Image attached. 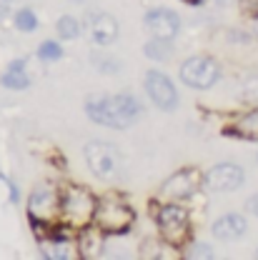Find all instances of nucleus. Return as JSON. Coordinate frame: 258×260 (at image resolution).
Segmentation results:
<instances>
[{
  "label": "nucleus",
  "mask_w": 258,
  "mask_h": 260,
  "mask_svg": "<svg viewBox=\"0 0 258 260\" xmlns=\"http://www.w3.org/2000/svg\"><path fill=\"white\" fill-rule=\"evenodd\" d=\"M88 118L98 125L108 128H128L140 118V103L130 93L121 95H93L85 103Z\"/></svg>",
  "instance_id": "nucleus-1"
},
{
  "label": "nucleus",
  "mask_w": 258,
  "mask_h": 260,
  "mask_svg": "<svg viewBox=\"0 0 258 260\" xmlns=\"http://www.w3.org/2000/svg\"><path fill=\"white\" fill-rule=\"evenodd\" d=\"M98 203L96 198L83 188H70L61 198V215L68 228H88L91 220H96Z\"/></svg>",
  "instance_id": "nucleus-2"
},
{
  "label": "nucleus",
  "mask_w": 258,
  "mask_h": 260,
  "mask_svg": "<svg viewBox=\"0 0 258 260\" xmlns=\"http://www.w3.org/2000/svg\"><path fill=\"white\" fill-rule=\"evenodd\" d=\"M88 168L93 170V175L103 178V180H113L121 173V153L116 145L103 143V140H91L83 150Z\"/></svg>",
  "instance_id": "nucleus-3"
},
{
  "label": "nucleus",
  "mask_w": 258,
  "mask_h": 260,
  "mask_svg": "<svg viewBox=\"0 0 258 260\" xmlns=\"http://www.w3.org/2000/svg\"><path fill=\"white\" fill-rule=\"evenodd\" d=\"M221 75V68L213 58H206V55H195V58H188L186 63L181 65V80L188 85V88H195V90H206L211 88Z\"/></svg>",
  "instance_id": "nucleus-4"
},
{
  "label": "nucleus",
  "mask_w": 258,
  "mask_h": 260,
  "mask_svg": "<svg viewBox=\"0 0 258 260\" xmlns=\"http://www.w3.org/2000/svg\"><path fill=\"white\" fill-rule=\"evenodd\" d=\"M135 220V213L130 210L128 205L118 203V200H103L98 203L96 210V223L103 233H110V235H118V233H126Z\"/></svg>",
  "instance_id": "nucleus-5"
},
{
  "label": "nucleus",
  "mask_w": 258,
  "mask_h": 260,
  "mask_svg": "<svg viewBox=\"0 0 258 260\" xmlns=\"http://www.w3.org/2000/svg\"><path fill=\"white\" fill-rule=\"evenodd\" d=\"M241 185H243V170L236 162L213 165L203 175V190H208V193H233Z\"/></svg>",
  "instance_id": "nucleus-6"
},
{
  "label": "nucleus",
  "mask_w": 258,
  "mask_h": 260,
  "mask_svg": "<svg viewBox=\"0 0 258 260\" xmlns=\"http://www.w3.org/2000/svg\"><path fill=\"white\" fill-rule=\"evenodd\" d=\"M158 228L165 243L181 245L188 235V213L181 205H163L158 210Z\"/></svg>",
  "instance_id": "nucleus-7"
},
{
  "label": "nucleus",
  "mask_w": 258,
  "mask_h": 260,
  "mask_svg": "<svg viewBox=\"0 0 258 260\" xmlns=\"http://www.w3.org/2000/svg\"><path fill=\"white\" fill-rule=\"evenodd\" d=\"M61 198L53 185H38L28 200V213L33 220H50L61 215Z\"/></svg>",
  "instance_id": "nucleus-8"
},
{
  "label": "nucleus",
  "mask_w": 258,
  "mask_h": 260,
  "mask_svg": "<svg viewBox=\"0 0 258 260\" xmlns=\"http://www.w3.org/2000/svg\"><path fill=\"white\" fill-rule=\"evenodd\" d=\"M85 35L96 45H110L118 38V20L110 13L93 10L85 15Z\"/></svg>",
  "instance_id": "nucleus-9"
},
{
  "label": "nucleus",
  "mask_w": 258,
  "mask_h": 260,
  "mask_svg": "<svg viewBox=\"0 0 258 260\" xmlns=\"http://www.w3.org/2000/svg\"><path fill=\"white\" fill-rule=\"evenodd\" d=\"M146 93L148 98L161 108V110H173L178 105V93H176V85L170 83L168 75H163L161 70H151L146 75Z\"/></svg>",
  "instance_id": "nucleus-10"
},
{
  "label": "nucleus",
  "mask_w": 258,
  "mask_h": 260,
  "mask_svg": "<svg viewBox=\"0 0 258 260\" xmlns=\"http://www.w3.org/2000/svg\"><path fill=\"white\" fill-rule=\"evenodd\" d=\"M203 185V178L195 170H178L176 175H170L161 188V195L165 200H186Z\"/></svg>",
  "instance_id": "nucleus-11"
},
{
  "label": "nucleus",
  "mask_w": 258,
  "mask_h": 260,
  "mask_svg": "<svg viewBox=\"0 0 258 260\" xmlns=\"http://www.w3.org/2000/svg\"><path fill=\"white\" fill-rule=\"evenodd\" d=\"M146 28L153 38H163V40H173L178 30H181V18L173 10H151L146 15Z\"/></svg>",
  "instance_id": "nucleus-12"
},
{
  "label": "nucleus",
  "mask_w": 258,
  "mask_h": 260,
  "mask_svg": "<svg viewBox=\"0 0 258 260\" xmlns=\"http://www.w3.org/2000/svg\"><path fill=\"white\" fill-rule=\"evenodd\" d=\"M246 230H248V223L241 213H228L213 223V235L218 240H238L241 235H246Z\"/></svg>",
  "instance_id": "nucleus-13"
},
{
  "label": "nucleus",
  "mask_w": 258,
  "mask_h": 260,
  "mask_svg": "<svg viewBox=\"0 0 258 260\" xmlns=\"http://www.w3.org/2000/svg\"><path fill=\"white\" fill-rule=\"evenodd\" d=\"M0 83H3L5 88H10V90H23V88H28L31 78H28V73H25V63H23V60H13L10 68L3 73Z\"/></svg>",
  "instance_id": "nucleus-14"
},
{
  "label": "nucleus",
  "mask_w": 258,
  "mask_h": 260,
  "mask_svg": "<svg viewBox=\"0 0 258 260\" xmlns=\"http://www.w3.org/2000/svg\"><path fill=\"white\" fill-rule=\"evenodd\" d=\"M236 135H241L246 140H258V108L241 115V120L236 123Z\"/></svg>",
  "instance_id": "nucleus-15"
},
{
  "label": "nucleus",
  "mask_w": 258,
  "mask_h": 260,
  "mask_svg": "<svg viewBox=\"0 0 258 260\" xmlns=\"http://www.w3.org/2000/svg\"><path fill=\"white\" fill-rule=\"evenodd\" d=\"M103 230L98 228V230H93V228H85V235H83V243H80V248H83V255H88V258H93V255H98L100 250H103Z\"/></svg>",
  "instance_id": "nucleus-16"
},
{
  "label": "nucleus",
  "mask_w": 258,
  "mask_h": 260,
  "mask_svg": "<svg viewBox=\"0 0 258 260\" xmlns=\"http://www.w3.org/2000/svg\"><path fill=\"white\" fill-rule=\"evenodd\" d=\"M143 53H146V58H151V60H168V58L173 55L168 40H163V38H153L151 43H146V45H143Z\"/></svg>",
  "instance_id": "nucleus-17"
},
{
  "label": "nucleus",
  "mask_w": 258,
  "mask_h": 260,
  "mask_svg": "<svg viewBox=\"0 0 258 260\" xmlns=\"http://www.w3.org/2000/svg\"><path fill=\"white\" fill-rule=\"evenodd\" d=\"M58 35L65 38V40H75L80 35V23L73 18V15H63L58 20Z\"/></svg>",
  "instance_id": "nucleus-18"
},
{
  "label": "nucleus",
  "mask_w": 258,
  "mask_h": 260,
  "mask_svg": "<svg viewBox=\"0 0 258 260\" xmlns=\"http://www.w3.org/2000/svg\"><path fill=\"white\" fill-rule=\"evenodd\" d=\"M15 28L23 32H33L38 28V18H35V13L28 10V8H23V10H18V15H15Z\"/></svg>",
  "instance_id": "nucleus-19"
},
{
  "label": "nucleus",
  "mask_w": 258,
  "mask_h": 260,
  "mask_svg": "<svg viewBox=\"0 0 258 260\" xmlns=\"http://www.w3.org/2000/svg\"><path fill=\"white\" fill-rule=\"evenodd\" d=\"M70 250H73V248H70L65 240H55V243H48V245H45V255H48V258H73Z\"/></svg>",
  "instance_id": "nucleus-20"
},
{
  "label": "nucleus",
  "mask_w": 258,
  "mask_h": 260,
  "mask_svg": "<svg viewBox=\"0 0 258 260\" xmlns=\"http://www.w3.org/2000/svg\"><path fill=\"white\" fill-rule=\"evenodd\" d=\"M38 55H40L43 60H58V58L63 55V50H61V45H58V43H53V40H45V43H40V48H38Z\"/></svg>",
  "instance_id": "nucleus-21"
},
{
  "label": "nucleus",
  "mask_w": 258,
  "mask_h": 260,
  "mask_svg": "<svg viewBox=\"0 0 258 260\" xmlns=\"http://www.w3.org/2000/svg\"><path fill=\"white\" fill-rule=\"evenodd\" d=\"M93 65H96L100 73H118V68H121L116 58H110V55H105V58H103L100 53L93 55Z\"/></svg>",
  "instance_id": "nucleus-22"
},
{
  "label": "nucleus",
  "mask_w": 258,
  "mask_h": 260,
  "mask_svg": "<svg viewBox=\"0 0 258 260\" xmlns=\"http://www.w3.org/2000/svg\"><path fill=\"white\" fill-rule=\"evenodd\" d=\"M188 258H213V250L208 245H195L191 253H186Z\"/></svg>",
  "instance_id": "nucleus-23"
},
{
  "label": "nucleus",
  "mask_w": 258,
  "mask_h": 260,
  "mask_svg": "<svg viewBox=\"0 0 258 260\" xmlns=\"http://www.w3.org/2000/svg\"><path fill=\"white\" fill-rule=\"evenodd\" d=\"M248 210H251V213L258 218V195H253V198L248 200Z\"/></svg>",
  "instance_id": "nucleus-24"
},
{
  "label": "nucleus",
  "mask_w": 258,
  "mask_h": 260,
  "mask_svg": "<svg viewBox=\"0 0 258 260\" xmlns=\"http://www.w3.org/2000/svg\"><path fill=\"white\" fill-rule=\"evenodd\" d=\"M183 3H188V5H198L200 0H183Z\"/></svg>",
  "instance_id": "nucleus-25"
},
{
  "label": "nucleus",
  "mask_w": 258,
  "mask_h": 260,
  "mask_svg": "<svg viewBox=\"0 0 258 260\" xmlns=\"http://www.w3.org/2000/svg\"><path fill=\"white\" fill-rule=\"evenodd\" d=\"M256 32H258V23H256Z\"/></svg>",
  "instance_id": "nucleus-26"
},
{
  "label": "nucleus",
  "mask_w": 258,
  "mask_h": 260,
  "mask_svg": "<svg viewBox=\"0 0 258 260\" xmlns=\"http://www.w3.org/2000/svg\"><path fill=\"white\" fill-rule=\"evenodd\" d=\"M256 258H258V250H256Z\"/></svg>",
  "instance_id": "nucleus-27"
},
{
  "label": "nucleus",
  "mask_w": 258,
  "mask_h": 260,
  "mask_svg": "<svg viewBox=\"0 0 258 260\" xmlns=\"http://www.w3.org/2000/svg\"><path fill=\"white\" fill-rule=\"evenodd\" d=\"M218 3H223V0H218Z\"/></svg>",
  "instance_id": "nucleus-28"
}]
</instances>
